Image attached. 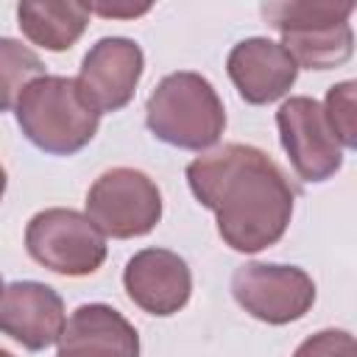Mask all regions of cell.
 Wrapping results in <instances>:
<instances>
[{
    "mask_svg": "<svg viewBox=\"0 0 357 357\" xmlns=\"http://www.w3.org/2000/svg\"><path fill=\"white\" fill-rule=\"evenodd\" d=\"M6 184H8V178H6V170H3V165H0V201H3V195H6Z\"/></svg>",
    "mask_w": 357,
    "mask_h": 357,
    "instance_id": "obj_19",
    "label": "cell"
},
{
    "mask_svg": "<svg viewBox=\"0 0 357 357\" xmlns=\"http://www.w3.org/2000/svg\"><path fill=\"white\" fill-rule=\"evenodd\" d=\"M42 59L17 39H0V112L11 109L20 92L42 75Z\"/></svg>",
    "mask_w": 357,
    "mask_h": 357,
    "instance_id": "obj_15",
    "label": "cell"
},
{
    "mask_svg": "<svg viewBox=\"0 0 357 357\" xmlns=\"http://www.w3.org/2000/svg\"><path fill=\"white\" fill-rule=\"evenodd\" d=\"M28 254L53 273L89 276L106 259V237L75 209L36 212L25 229Z\"/></svg>",
    "mask_w": 357,
    "mask_h": 357,
    "instance_id": "obj_6",
    "label": "cell"
},
{
    "mask_svg": "<svg viewBox=\"0 0 357 357\" xmlns=\"http://www.w3.org/2000/svg\"><path fill=\"white\" fill-rule=\"evenodd\" d=\"M145 120L156 139L184 151L212 148L226 128L215 86L190 70L170 73L156 84L145 103Z\"/></svg>",
    "mask_w": 357,
    "mask_h": 357,
    "instance_id": "obj_3",
    "label": "cell"
},
{
    "mask_svg": "<svg viewBox=\"0 0 357 357\" xmlns=\"http://www.w3.org/2000/svg\"><path fill=\"white\" fill-rule=\"evenodd\" d=\"M17 123L22 134L45 153L70 156L98 131L100 114L84 100L75 78L39 75L17 98Z\"/></svg>",
    "mask_w": 357,
    "mask_h": 357,
    "instance_id": "obj_2",
    "label": "cell"
},
{
    "mask_svg": "<svg viewBox=\"0 0 357 357\" xmlns=\"http://www.w3.org/2000/svg\"><path fill=\"white\" fill-rule=\"evenodd\" d=\"M354 3H265L262 17L282 33V47L307 70H332L349 61Z\"/></svg>",
    "mask_w": 357,
    "mask_h": 357,
    "instance_id": "obj_4",
    "label": "cell"
},
{
    "mask_svg": "<svg viewBox=\"0 0 357 357\" xmlns=\"http://www.w3.org/2000/svg\"><path fill=\"white\" fill-rule=\"evenodd\" d=\"M276 126L282 148L304 181H326L340 170L343 148L335 139L318 100L307 95L284 100L276 112Z\"/></svg>",
    "mask_w": 357,
    "mask_h": 357,
    "instance_id": "obj_8",
    "label": "cell"
},
{
    "mask_svg": "<svg viewBox=\"0 0 357 357\" xmlns=\"http://www.w3.org/2000/svg\"><path fill=\"white\" fill-rule=\"evenodd\" d=\"M226 70L240 98L254 106L279 100L298 75V64L293 61V56L279 42L265 36L234 45L226 59Z\"/></svg>",
    "mask_w": 357,
    "mask_h": 357,
    "instance_id": "obj_12",
    "label": "cell"
},
{
    "mask_svg": "<svg viewBox=\"0 0 357 357\" xmlns=\"http://www.w3.org/2000/svg\"><path fill=\"white\" fill-rule=\"evenodd\" d=\"M123 284L139 310L151 315H173L190 301L192 273L178 254L167 248H145L128 259Z\"/></svg>",
    "mask_w": 357,
    "mask_h": 357,
    "instance_id": "obj_11",
    "label": "cell"
},
{
    "mask_svg": "<svg viewBox=\"0 0 357 357\" xmlns=\"http://www.w3.org/2000/svg\"><path fill=\"white\" fill-rule=\"evenodd\" d=\"M3 290H6V287H3V279H0V296H3Z\"/></svg>",
    "mask_w": 357,
    "mask_h": 357,
    "instance_id": "obj_21",
    "label": "cell"
},
{
    "mask_svg": "<svg viewBox=\"0 0 357 357\" xmlns=\"http://www.w3.org/2000/svg\"><path fill=\"white\" fill-rule=\"evenodd\" d=\"M56 357H139V335L109 304H84L67 321Z\"/></svg>",
    "mask_w": 357,
    "mask_h": 357,
    "instance_id": "obj_13",
    "label": "cell"
},
{
    "mask_svg": "<svg viewBox=\"0 0 357 357\" xmlns=\"http://www.w3.org/2000/svg\"><path fill=\"white\" fill-rule=\"evenodd\" d=\"M293 357H357V343L346 329H324L307 337Z\"/></svg>",
    "mask_w": 357,
    "mask_h": 357,
    "instance_id": "obj_17",
    "label": "cell"
},
{
    "mask_svg": "<svg viewBox=\"0 0 357 357\" xmlns=\"http://www.w3.org/2000/svg\"><path fill=\"white\" fill-rule=\"evenodd\" d=\"M142 75V50L126 36H106L84 56L81 73L75 78L84 100L98 112L123 109L139 84Z\"/></svg>",
    "mask_w": 357,
    "mask_h": 357,
    "instance_id": "obj_9",
    "label": "cell"
},
{
    "mask_svg": "<svg viewBox=\"0 0 357 357\" xmlns=\"http://www.w3.org/2000/svg\"><path fill=\"white\" fill-rule=\"evenodd\" d=\"M354 81H343L337 86H332L326 92V103L324 117L335 134V139L340 142V148H354L357 145V112H354Z\"/></svg>",
    "mask_w": 357,
    "mask_h": 357,
    "instance_id": "obj_16",
    "label": "cell"
},
{
    "mask_svg": "<svg viewBox=\"0 0 357 357\" xmlns=\"http://www.w3.org/2000/svg\"><path fill=\"white\" fill-rule=\"evenodd\" d=\"M195 198L215 212L218 234L234 251L254 254L282 240L296 190L282 167L254 145L229 142L187 165Z\"/></svg>",
    "mask_w": 357,
    "mask_h": 357,
    "instance_id": "obj_1",
    "label": "cell"
},
{
    "mask_svg": "<svg viewBox=\"0 0 357 357\" xmlns=\"http://www.w3.org/2000/svg\"><path fill=\"white\" fill-rule=\"evenodd\" d=\"M231 293L248 315L273 326L304 318L315 301L312 279L296 265L245 262L231 276Z\"/></svg>",
    "mask_w": 357,
    "mask_h": 357,
    "instance_id": "obj_7",
    "label": "cell"
},
{
    "mask_svg": "<svg viewBox=\"0 0 357 357\" xmlns=\"http://www.w3.org/2000/svg\"><path fill=\"white\" fill-rule=\"evenodd\" d=\"M67 326L61 296L42 282H14L0 296V332L31 351L59 343Z\"/></svg>",
    "mask_w": 357,
    "mask_h": 357,
    "instance_id": "obj_10",
    "label": "cell"
},
{
    "mask_svg": "<svg viewBox=\"0 0 357 357\" xmlns=\"http://www.w3.org/2000/svg\"><path fill=\"white\" fill-rule=\"evenodd\" d=\"M0 357H14L11 351H6V349H0Z\"/></svg>",
    "mask_w": 357,
    "mask_h": 357,
    "instance_id": "obj_20",
    "label": "cell"
},
{
    "mask_svg": "<svg viewBox=\"0 0 357 357\" xmlns=\"http://www.w3.org/2000/svg\"><path fill=\"white\" fill-rule=\"evenodd\" d=\"M89 8V14H100V17H139V14H145L151 6L148 3H142V6H106V3H92V6H86Z\"/></svg>",
    "mask_w": 357,
    "mask_h": 357,
    "instance_id": "obj_18",
    "label": "cell"
},
{
    "mask_svg": "<svg viewBox=\"0 0 357 357\" xmlns=\"http://www.w3.org/2000/svg\"><path fill=\"white\" fill-rule=\"evenodd\" d=\"M20 31L45 50H70L89 22L86 3H20Z\"/></svg>",
    "mask_w": 357,
    "mask_h": 357,
    "instance_id": "obj_14",
    "label": "cell"
},
{
    "mask_svg": "<svg viewBox=\"0 0 357 357\" xmlns=\"http://www.w3.org/2000/svg\"><path fill=\"white\" fill-rule=\"evenodd\" d=\"M86 218L103 237H142L162 218L159 187L142 170L112 167L89 187Z\"/></svg>",
    "mask_w": 357,
    "mask_h": 357,
    "instance_id": "obj_5",
    "label": "cell"
}]
</instances>
